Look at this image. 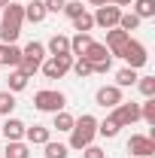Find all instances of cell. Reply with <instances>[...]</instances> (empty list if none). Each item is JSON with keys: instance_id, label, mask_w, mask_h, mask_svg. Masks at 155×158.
<instances>
[{"instance_id": "4fadbf2b", "label": "cell", "mask_w": 155, "mask_h": 158, "mask_svg": "<svg viewBox=\"0 0 155 158\" xmlns=\"http://www.w3.org/2000/svg\"><path fill=\"white\" fill-rule=\"evenodd\" d=\"M82 58L94 67V64H107V61H113V55L107 52V46H103V43H91V46L85 49V55H82Z\"/></svg>"}, {"instance_id": "ffe728a7", "label": "cell", "mask_w": 155, "mask_h": 158, "mask_svg": "<svg viewBox=\"0 0 155 158\" xmlns=\"http://www.w3.org/2000/svg\"><path fill=\"white\" fill-rule=\"evenodd\" d=\"M52 128L58 131V134H70V128H73V116L67 113V110H61V113H52Z\"/></svg>"}, {"instance_id": "74e56055", "label": "cell", "mask_w": 155, "mask_h": 158, "mask_svg": "<svg viewBox=\"0 0 155 158\" xmlns=\"http://www.w3.org/2000/svg\"><path fill=\"white\" fill-rule=\"evenodd\" d=\"M6 3H9V0H0V9H3V6H6Z\"/></svg>"}, {"instance_id": "7402d4cb", "label": "cell", "mask_w": 155, "mask_h": 158, "mask_svg": "<svg viewBox=\"0 0 155 158\" xmlns=\"http://www.w3.org/2000/svg\"><path fill=\"white\" fill-rule=\"evenodd\" d=\"M137 70L134 67H122V70H119L116 73V82H113V85H119V88H131V85H137Z\"/></svg>"}, {"instance_id": "52a82bcc", "label": "cell", "mask_w": 155, "mask_h": 158, "mask_svg": "<svg viewBox=\"0 0 155 158\" xmlns=\"http://www.w3.org/2000/svg\"><path fill=\"white\" fill-rule=\"evenodd\" d=\"M122 12H125V9H119V6H113V3H107V6H97L94 12H91V15H94V27H103V31L116 27Z\"/></svg>"}, {"instance_id": "cb8c5ba5", "label": "cell", "mask_w": 155, "mask_h": 158, "mask_svg": "<svg viewBox=\"0 0 155 158\" xmlns=\"http://www.w3.org/2000/svg\"><path fill=\"white\" fill-rule=\"evenodd\" d=\"M24 88H27V76L21 73L19 67H12V73H9V88H6V91L19 94V91H24Z\"/></svg>"}, {"instance_id": "8fae6325", "label": "cell", "mask_w": 155, "mask_h": 158, "mask_svg": "<svg viewBox=\"0 0 155 158\" xmlns=\"http://www.w3.org/2000/svg\"><path fill=\"white\" fill-rule=\"evenodd\" d=\"M24 128H27V125H24L21 118L6 116V122L0 125V134H3L6 140H24Z\"/></svg>"}, {"instance_id": "8992f818", "label": "cell", "mask_w": 155, "mask_h": 158, "mask_svg": "<svg viewBox=\"0 0 155 158\" xmlns=\"http://www.w3.org/2000/svg\"><path fill=\"white\" fill-rule=\"evenodd\" d=\"M128 152H131V158H152L155 155V140L146 137V134H131Z\"/></svg>"}, {"instance_id": "44dd1931", "label": "cell", "mask_w": 155, "mask_h": 158, "mask_svg": "<svg viewBox=\"0 0 155 158\" xmlns=\"http://www.w3.org/2000/svg\"><path fill=\"white\" fill-rule=\"evenodd\" d=\"M134 12L140 21H146V19H155V0H134Z\"/></svg>"}, {"instance_id": "ba28073f", "label": "cell", "mask_w": 155, "mask_h": 158, "mask_svg": "<svg viewBox=\"0 0 155 158\" xmlns=\"http://www.w3.org/2000/svg\"><path fill=\"white\" fill-rule=\"evenodd\" d=\"M122 100L125 98H122V88H119V85H100V88L94 91V103L103 106V110H113V106H119Z\"/></svg>"}, {"instance_id": "30bf717a", "label": "cell", "mask_w": 155, "mask_h": 158, "mask_svg": "<svg viewBox=\"0 0 155 158\" xmlns=\"http://www.w3.org/2000/svg\"><path fill=\"white\" fill-rule=\"evenodd\" d=\"M49 140H52V128L49 125H31V128H24V143L27 146H43Z\"/></svg>"}, {"instance_id": "2e32d148", "label": "cell", "mask_w": 155, "mask_h": 158, "mask_svg": "<svg viewBox=\"0 0 155 158\" xmlns=\"http://www.w3.org/2000/svg\"><path fill=\"white\" fill-rule=\"evenodd\" d=\"M3 158H31V146H27L24 140H6Z\"/></svg>"}, {"instance_id": "3957f363", "label": "cell", "mask_w": 155, "mask_h": 158, "mask_svg": "<svg viewBox=\"0 0 155 158\" xmlns=\"http://www.w3.org/2000/svg\"><path fill=\"white\" fill-rule=\"evenodd\" d=\"M70 67H73V55H49V58L40 64V73L46 79H61L64 73H70Z\"/></svg>"}, {"instance_id": "d6986e66", "label": "cell", "mask_w": 155, "mask_h": 158, "mask_svg": "<svg viewBox=\"0 0 155 158\" xmlns=\"http://www.w3.org/2000/svg\"><path fill=\"white\" fill-rule=\"evenodd\" d=\"M21 58H31V61H37V64H43V61H46V46L37 43V40L27 43V46L21 49Z\"/></svg>"}, {"instance_id": "9a60e30c", "label": "cell", "mask_w": 155, "mask_h": 158, "mask_svg": "<svg viewBox=\"0 0 155 158\" xmlns=\"http://www.w3.org/2000/svg\"><path fill=\"white\" fill-rule=\"evenodd\" d=\"M46 55H70V37H64V34H55V37L46 43Z\"/></svg>"}, {"instance_id": "5bb4252c", "label": "cell", "mask_w": 155, "mask_h": 158, "mask_svg": "<svg viewBox=\"0 0 155 158\" xmlns=\"http://www.w3.org/2000/svg\"><path fill=\"white\" fill-rule=\"evenodd\" d=\"M46 3L43 0H27L24 3V21H34V24H40V21H46Z\"/></svg>"}, {"instance_id": "4316f807", "label": "cell", "mask_w": 155, "mask_h": 158, "mask_svg": "<svg viewBox=\"0 0 155 158\" xmlns=\"http://www.w3.org/2000/svg\"><path fill=\"white\" fill-rule=\"evenodd\" d=\"M140 118L155 128V98H146L143 103H140Z\"/></svg>"}, {"instance_id": "ac0fdd59", "label": "cell", "mask_w": 155, "mask_h": 158, "mask_svg": "<svg viewBox=\"0 0 155 158\" xmlns=\"http://www.w3.org/2000/svg\"><path fill=\"white\" fill-rule=\"evenodd\" d=\"M119 131H122V125H119L113 116H107L103 122H97V134H100V137H107V140L119 137Z\"/></svg>"}, {"instance_id": "1f68e13d", "label": "cell", "mask_w": 155, "mask_h": 158, "mask_svg": "<svg viewBox=\"0 0 155 158\" xmlns=\"http://www.w3.org/2000/svg\"><path fill=\"white\" fill-rule=\"evenodd\" d=\"M19 70H21V73H24V76H27V79H34V76H37V73H40V64H37V61H31V58H21Z\"/></svg>"}, {"instance_id": "e0dca14e", "label": "cell", "mask_w": 155, "mask_h": 158, "mask_svg": "<svg viewBox=\"0 0 155 158\" xmlns=\"http://www.w3.org/2000/svg\"><path fill=\"white\" fill-rule=\"evenodd\" d=\"M91 43H94L91 34H76V37H70V55H73V58H82Z\"/></svg>"}, {"instance_id": "f546056e", "label": "cell", "mask_w": 155, "mask_h": 158, "mask_svg": "<svg viewBox=\"0 0 155 158\" xmlns=\"http://www.w3.org/2000/svg\"><path fill=\"white\" fill-rule=\"evenodd\" d=\"M70 70H73V73H76L79 79H88V76H94V73H91V64H88L85 58H73V67H70Z\"/></svg>"}, {"instance_id": "ab89813d", "label": "cell", "mask_w": 155, "mask_h": 158, "mask_svg": "<svg viewBox=\"0 0 155 158\" xmlns=\"http://www.w3.org/2000/svg\"><path fill=\"white\" fill-rule=\"evenodd\" d=\"M0 158H3V155H0Z\"/></svg>"}, {"instance_id": "4dcf8cb0", "label": "cell", "mask_w": 155, "mask_h": 158, "mask_svg": "<svg viewBox=\"0 0 155 158\" xmlns=\"http://www.w3.org/2000/svg\"><path fill=\"white\" fill-rule=\"evenodd\" d=\"M61 12H64V15H67V19L73 21L79 15V12H85V6H82V0H67V3H64V9H61Z\"/></svg>"}, {"instance_id": "d6a6232c", "label": "cell", "mask_w": 155, "mask_h": 158, "mask_svg": "<svg viewBox=\"0 0 155 158\" xmlns=\"http://www.w3.org/2000/svg\"><path fill=\"white\" fill-rule=\"evenodd\" d=\"M82 158H107V152H103L100 146L91 143V146H85V149H82Z\"/></svg>"}, {"instance_id": "f1b7e54d", "label": "cell", "mask_w": 155, "mask_h": 158, "mask_svg": "<svg viewBox=\"0 0 155 158\" xmlns=\"http://www.w3.org/2000/svg\"><path fill=\"white\" fill-rule=\"evenodd\" d=\"M137 88L143 98H155V76H140L137 79Z\"/></svg>"}, {"instance_id": "9c48e42d", "label": "cell", "mask_w": 155, "mask_h": 158, "mask_svg": "<svg viewBox=\"0 0 155 158\" xmlns=\"http://www.w3.org/2000/svg\"><path fill=\"white\" fill-rule=\"evenodd\" d=\"M128 40H131V34H125V31H119V27H110V31H107V43H103V46H107V52H110L113 58H119V55H122V49L128 46Z\"/></svg>"}, {"instance_id": "6da1fadb", "label": "cell", "mask_w": 155, "mask_h": 158, "mask_svg": "<svg viewBox=\"0 0 155 158\" xmlns=\"http://www.w3.org/2000/svg\"><path fill=\"white\" fill-rule=\"evenodd\" d=\"M97 137V118L91 116V113H82L79 118H73V128H70V149H76V152H82L85 146H91Z\"/></svg>"}, {"instance_id": "f35d334b", "label": "cell", "mask_w": 155, "mask_h": 158, "mask_svg": "<svg viewBox=\"0 0 155 158\" xmlns=\"http://www.w3.org/2000/svg\"><path fill=\"white\" fill-rule=\"evenodd\" d=\"M9 3H27V0H9Z\"/></svg>"}, {"instance_id": "d590c367", "label": "cell", "mask_w": 155, "mask_h": 158, "mask_svg": "<svg viewBox=\"0 0 155 158\" xmlns=\"http://www.w3.org/2000/svg\"><path fill=\"white\" fill-rule=\"evenodd\" d=\"M110 3H113V6H119V9H122V6H131L134 0H110Z\"/></svg>"}, {"instance_id": "7c38bea8", "label": "cell", "mask_w": 155, "mask_h": 158, "mask_svg": "<svg viewBox=\"0 0 155 158\" xmlns=\"http://www.w3.org/2000/svg\"><path fill=\"white\" fill-rule=\"evenodd\" d=\"M21 64V49L15 43H0V67H19Z\"/></svg>"}, {"instance_id": "8d00e7d4", "label": "cell", "mask_w": 155, "mask_h": 158, "mask_svg": "<svg viewBox=\"0 0 155 158\" xmlns=\"http://www.w3.org/2000/svg\"><path fill=\"white\" fill-rule=\"evenodd\" d=\"M88 3H91V6H94V9H97V6H107L110 0H88Z\"/></svg>"}, {"instance_id": "603a6c76", "label": "cell", "mask_w": 155, "mask_h": 158, "mask_svg": "<svg viewBox=\"0 0 155 158\" xmlns=\"http://www.w3.org/2000/svg\"><path fill=\"white\" fill-rule=\"evenodd\" d=\"M43 155L46 158H67L70 155V146H64V143H55V140H49V143H43Z\"/></svg>"}, {"instance_id": "277c9868", "label": "cell", "mask_w": 155, "mask_h": 158, "mask_svg": "<svg viewBox=\"0 0 155 158\" xmlns=\"http://www.w3.org/2000/svg\"><path fill=\"white\" fill-rule=\"evenodd\" d=\"M119 58L125 61L128 67H134V70H140V67H146V61H149V52H146V46L140 43V40H128V46L122 49V55Z\"/></svg>"}, {"instance_id": "e575fe53", "label": "cell", "mask_w": 155, "mask_h": 158, "mask_svg": "<svg viewBox=\"0 0 155 158\" xmlns=\"http://www.w3.org/2000/svg\"><path fill=\"white\" fill-rule=\"evenodd\" d=\"M113 70V61H107V64H94L91 67V73H110Z\"/></svg>"}, {"instance_id": "484cf974", "label": "cell", "mask_w": 155, "mask_h": 158, "mask_svg": "<svg viewBox=\"0 0 155 158\" xmlns=\"http://www.w3.org/2000/svg\"><path fill=\"white\" fill-rule=\"evenodd\" d=\"M91 27H94V15L91 12H79L76 19H73V31L76 34H88Z\"/></svg>"}, {"instance_id": "836d02e7", "label": "cell", "mask_w": 155, "mask_h": 158, "mask_svg": "<svg viewBox=\"0 0 155 158\" xmlns=\"http://www.w3.org/2000/svg\"><path fill=\"white\" fill-rule=\"evenodd\" d=\"M43 3H46V12H61L67 0H43Z\"/></svg>"}, {"instance_id": "7a4b0ae2", "label": "cell", "mask_w": 155, "mask_h": 158, "mask_svg": "<svg viewBox=\"0 0 155 158\" xmlns=\"http://www.w3.org/2000/svg\"><path fill=\"white\" fill-rule=\"evenodd\" d=\"M34 106L40 113H61L67 106V94L64 91H55V88H43L34 94Z\"/></svg>"}, {"instance_id": "83f0119b", "label": "cell", "mask_w": 155, "mask_h": 158, "mask_svg": "<svg viewBox=\"0 0 155 158\" xmlns=\"http://www.w3.org/2000/svg\"><path fill=\"white\" fill-rule=\"evenodd\" d=\"M12 110H15V94L12 91H0V116H12Z\"/></svg>"}, {"instance_id": "5b68a950", "label": "cell", "mask_w": 155, "mask_h": 158, "mask_svg": "<svg viewBox=\"0 0 155 158\" xmlns=\"http://www.w3.org/2000/svg\"><path fill=\"white\" fill-rule=\"evenodd\" d=\"M110 116L116 118L122 128H131L134 122H140V103H134V100H131V103H128V100H122L119 106H113V113H110Z\"/></svg>"}, {"instance_id": "d4e9b609", "label": "cell", "mask_w": 155, "mask_h": 158, "mask_svg": "<svg viewBox=\"0 0 155 158\" xmlns=\"http://www.w3.org/2000/svg\"><path fill=\"white\" fill-rule=\"evenodd\" d=\"M140 24H143V21L137 19L134 12H122V15H119V31H125V34H131V31H137V27H140Z\"/></svg>"}]
</instances>
